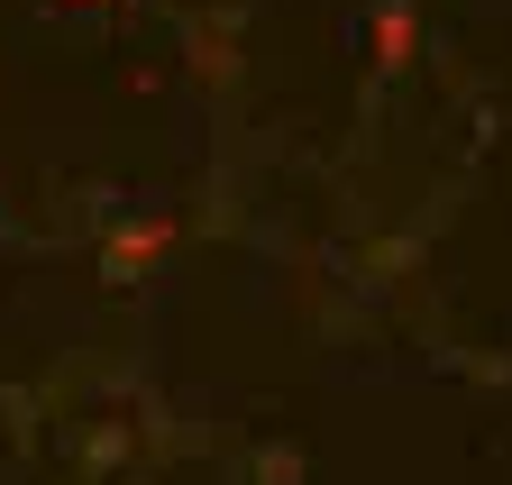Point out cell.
I'll return each mask as SVG.
<instances>
[{"instance_id":"obj_1","label":"cell","mask_w":512,"mask_h":485,"mask_svg":"<svg viewBox=\"0 0 512 485\" xmlns=\"http://www.w3.org/2000/svg\"><path fill=\"white\" fill-rule=\"evenodd\" d=\"M156 248H165V220H147L138 238H110V257H101V266H110V275H138V266H147Z\"/></svg>"}]
</instances>
